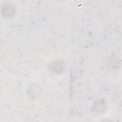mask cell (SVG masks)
I'll return each mask as SVG.
<instances>
[{"mask_svg":"<svg viewBox=\"0 0 122 122\" xmlns=\"http://www.w3.org/2000/svg\"><path fill=\"white\" fill-rule=\"evenodd\" d=\"M65 67V64L64 61L61 59L56 60L52 61L50 65L51 70L56 74L61 73L64 71Z\"/></svg>","mask_w":122,"mask_h":122,"instance_id":"6da1fadb","label":"cell"},{"mask_svg":"<svg viewBox=\"0 0 122 122\" xmlns=\"http://www.w3.org/2000/svg\"><path fill=\"white\" fill-rule=\"evenodd\" d=\"M2 12H3L4 16L9 17L12 16L14 13V9L11 5H7L4 6V10H2Z\"/></svg>","mask_w":122,"mask_h":122,"instance_id":"7a4b0ae2","label":"cell"}]
</instances>
